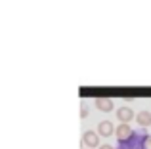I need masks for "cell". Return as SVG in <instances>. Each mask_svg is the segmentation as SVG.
Segmentation results:
<instances>
[{
  "instance_id": "cell-8",
  "label": "cell",
  "mask_w": 151,
  "mask_h": 149,
  "mask_svg": "<svg viewBox=\"0 0 151 149\" xmlns=\"http://www.w3.org/2000/svg\"><path fill=\"white\" fill-rule=\"evenodd\" d=\"M88 117V103H82L81 107V119H86Z\"/></svg>"
},
{
  "instance_id": "cell-4",
  "label": "cell",
  "mask_w": 151,
  "mask_h": 149,
  "mask_svg": "<svg viewBox=\"0 0 151 149\" xmlns=\"http://www.w3.org/2000/svg\"><path fill=\"white\" fill-rule=\"evenodd\" d=\"M115 134H117L119 142H124V140L132 138L134 130H132V128L128 126V124H119V126H117V130H115Z\"/></svg>"
},
{
  "instance_id": "cell-5",
  "label": "cell",
  "mask_w": 151,
  "mask_h": 149,
  "mask_svg": "<svg viewBox=\"0 0 151 149\" xmlns=\"http://www.w3.org/2000/svg\"><path fill=\"white\" fill-rule=\"evenodd\" d=\"M115 130H117V128H115L113 122H109V120H103V122L98 124V134H100V136H105V138L113 136Z\"/></svg>"
},
{
  "instance_id": "cell-1",
  "label": "cell",
  "mask_w": 151,
  "mask_h": 149,
  "mask_svg": "<svg viewBox=\"0 0 151 149\" xmlns=\"http://www.w3.org/2000/svg\"><path fill=\"white\" fill-rule=\"evenodd\" d=\"M147 140H149V134L145 130L134 132L132 138L124 140V142H119L117 149H149L147 147Z\"/></svg>"
},
{
  "instance_id": "cell-7",
  "label": "cell",
  "mask_w": 151,
  "mask_h": 149,
  "mask_svg": "<svg viewBox=\"0 0 151 149\" xmlns=\"http://www.w3.org/2000/svg\"><path fill=\"white\" fill-rule=\"evenodd\" d=\"M96 107L100 109V111H113V101L107 100V97H98L96 100Z\"/></svg>"
},
{
  "instance_id": "cell-6",
  "label": "cell",
  "mask_w": 151,
  "mask_h": 149,
  "mask_svg": "<svg viewBox=\"0 0 151 149\" xmlns=\"http://www.w3.org/2000/svg\"><path fill=\"white\" fill-rule=\"evenodd\" d=\"M136 120H138V124H140L142 128H147L151 124V113L149 111H140L138 117H136Z\"/></svg>"
},
{
  "instance_id": "cell-3",
  "label": "cell",
  "mask_w": 151,
  "mask_h": 149,
  "mask_svg": "<svg viewBox=\"0 0 151 149\" xmlns=\"http://www.w3.org/2000/svg\"><path fill=\"white\" fill-rule=\"evenodd\" d=\"M117 119L121 120V124H128L130 120H136V115L130 107H121L117 111Z\"/></svg>"
},
{
  "instance_id": "cell-9",
  "label": "cell",
  "mask_w": 151,
  "mask_h": 149,
  "mask_svg": "<svg viewBox=\"0 0 151 149\" xmlns=\"http://www.w3.org/2000/svg\"><path fill=\"white\" fill-rule=\"evenodd\" d=\"M100 149H115V147H111V145H107V143H105V145H101Z\"/></svg>"
},
{
  "instance_id": "cell-2",
  "label": "cell",
  "mask_w": 151,
  "mask_h": 149,
  "mask_svg": "<svg viewBox=\"0 0 151 149\" xmlns=\"http://www.w3.org/2000/svg\"><path fill=\"white\" fill-rule=\"evenodd\" d=\"M82 143L86 145V149H94V147H101L100 145V134L92 130H86L82 136Z\"/></svg>"
}]
</instances>
